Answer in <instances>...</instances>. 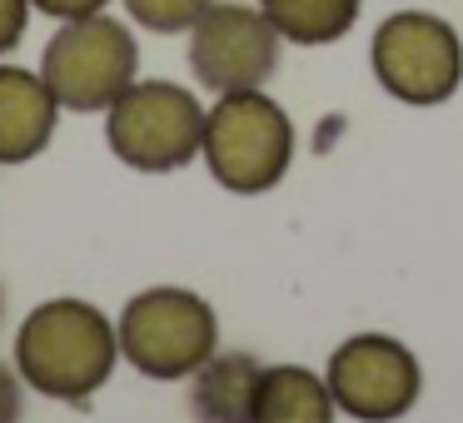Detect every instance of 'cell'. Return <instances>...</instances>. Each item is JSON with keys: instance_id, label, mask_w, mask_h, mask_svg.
<instances>
[{"instance_id": "1", "label": "cell", "mask_w": 463, "mask_h": 423, "mask_svg": "<svg viewBox=\"0 0 463 423\" xmlns=\"http://www.w3.org/2000/svg\"><path fill=\"white\" fill-rule=\"evenodd\" d=\"M120 363V339L105 309L85 299H51L25 314L15 334V373L25 389L61 403H90Z\"/></svg>"}, {"instance_id": "2", "label": "cell", "mask_w": 463, "mask_h": 423, "mask_svg": "<svg viewBox=\"0 0 463 423\" xmlns=\"http://www.w3.org/2000/svg\"><path fill=\"white\" fill-rule=\"evenodd\" d=\"M204 164L230 194H264L294 164V125L264 90L214 95L204 110Z\"/></svg>"}, {"instance_id": "3", "label": "cell", "mask_w": 463, "mask_h": 423, "mask_svg": "<svg viewBox=\"0 0 463 423\" xmlns=\"http://www.w3.org/2000/svg\"><path fill=\"white\" fill-rule=\"evenodd\" d=\"M41 80L61 100V110H110L140 80V45L135 31L115 15H80L61 21L41 51Z\"/></svg>"}, {"instance_id": "4", "label": "cell", "mask_w": 463, "mask_h": 423, "mask_svg": "<svg viewBox=\"0 0 463 423\" xmlns=\"http://www.w3.org/2000/svg\"><path fill=\"white\" fill-rule=\"evenodd\" d=\"M120 353L135 373L145 379H190L214 349H220V319L194 289H145L125 304L120 324H115Z\"/></svg>"}, {"instance_id": "5", "label": "cell", "mask_w": 463, "mask_h": 423, "mask_svg": "<svg viewBox=\"0 0 463 423\" xmlns=\"http://www.w3.org/2000/svg\"><path fill=\"white\" fill-rule=\"evenodd\" d=\"M105 145L140 174H175L204 145V105L175 80H135L105 110Z\"/></svg>"}, {"instance_id": "6", "label": "cell", "mask_w": 463, "mask_h": 423, "mask_svg": "<svg viewBox=\"0 0 463 423\" xmlns=\"http://www.w3.org/2000/svg\"><path fill=\"white\" fill-rule=\"evenodd\" d=\"M373 80L399 105H443L463 85V41L443 15L399 11L373 31Z\"/></svg>"}, {"instance_id": "7", "label": "cell", "mask_w": 463, "mask_h": 423, "mask_svg": "<svg viewBox=\"0 0 463 423\" xmlns=\"http://www.w3.org/2000/svg\"><path fill=\"white\" fill-rule=\"evenodd\" d=\"M190 75L210 95H234V90H264L279 70V31L264 21L260 5L240 0H214L210 11L190 25Z\"/></svg>"}, {"instance_id": "8", "label": "cell", "mask_w": 463, "mask_h": 423, "mask_svg": "<svg viewBox=\"0 0 463 423\" xmlns=\"http://www.w3.org/2000/svg\"><path fill=\"white\" fill-rule=\"evenodd\" d=\"M334 393V409H344L359 423H393L419 403L423 393V369L409 343L389 334H354L339 343L324 373Z\"/></svg>"}, {"instance_id": "9", "label": "cell", "mask_w": 463, "mask_h": 423, "mask_svg": "<svg viewBox=\"0 0 463 423\" xmlns=\"http://www.w3.org/2000/svg\"><path fill=\"white\" fill-rule=\"evenodd\" d=\"M61 120V100L41 70H21V65H0V164H25L45 155Z\"/></svg>"}, {"instance_id": "10", "label": "cell", "mask_w": 463, "mask_h": 423, "mask_svg": "<svg viewBox=\"0 0 463 423\" xmlns=\"http://www.w3.org/2000/svg\"><path fill=\"white\" fill-rule=\"evenodd\" d=\"M264 363L254 353H220L214 349L190 373V413L194 423H250L254 389Z\"/></svg>"}, {"instance_id": "11", "label": "cell", "mask_w": 463, "mask_h": 423, "mask_svg": "<svg viewBox=\"0 0 463 423\" xmlns=\"http://www.w3.org/2000/svg\"><path fill=\"white\" fill-rule=\"evenodd\" d=\"M250 423H334V393L304 363H274L260 373Z\"/></svg>"}, {"instance_id": "12", "label": "cell", "mask_w": 463, "mask_h": 423, "mask_svg": "<svg viewBox=\"0 0 463 423\" xmlns=\"http://www.w3.org/2000/svg\"><path fill=\"white\" fill-rule=\"evenodd\" d=\"M364 0H260L264 21L289 45H334L354 31Z\"/></svg>"}, {"instance_id": "13", "label": "cell", "mask_w": 463, "mask_h": 423, "mask_svg": "<svg viewBox=\"0 0 463 423\" xmlns=\"http://www.w3.org/2000/svg\"><path fill=\"white\" fill-rule=\"evenodd\" d=\"M130 25L140 31H155V35H184L214 0H120Z\"/></svg>"}, {"instance_id": "14", "label": "cell", "mask_w": 463, "mask_h": 423, "mask_svg": "<svg viewBox=\"0 0 463 423\" xmlns=\"http://www.w3.org/2000/svg\"><path fill=\"white\" fill-rule=\"evenodd\" d=\"M25 25H31V0H0V61L25 41Z\"/></svg>"}, {"instance_id": "15", "label": "cell", "mask_w": 463, "mask_h": 423, "mask_svg": "<svg viewBox=\"0 0 463 423\" xmlns=\"http://www.w3.org/2000/svg\"><path fill=\"white\" fill-rule=\"evenodd\" d=\"M25 418V383L15 369L0 363V423H21Z\"/></svg>"}, {"instance_id": "16", "label": "cell", "mask_w": 463, "mask_h": 423, "mask_svg": "<svg viewBox=\"0 0 463 423\" xmlns=\"http://www.w3.org/2000/svg\"><path fill=\"white\" fill-rule=\"evenodd\" d=\"M110 0H31V11L51 15L55 25L61 21H80V15H100Z\"/></svg>"}, {"instance_id": "17", "label": "cell", "mask_w": 463, "mask_h": 423, "mask_svg": "<svg viewBox=\"0 0 463 423\" xmlns=\"http://www.w3.org/2000/svg\"><path fill=\"white\" fill-rule=\"evenodd\" d=\"M0 314H5V294H0Z\"/></svg>"}]
</instances>
